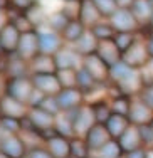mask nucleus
<instances>
[{"label": "nucleus", "mask_w": 153, "mask_h": 158, "mask_svg": "<svg viewBox=\"0 0 153 158\" xmlns=\"http://www.w3.org/2000/svg\"><path fill=\"white\" fill-rule=\"evenodd\" d=\"M96 54H98L110 67H114L116 64H119L123 61V54L118 49V46L114 44L113 39L111 40H99Z\"/></svg>", "instance_id": "obj_16"}, {"label": "nucleus", "mask_w": 153, "mask_h": 158, "mask_svg": "<svg viewBox=\"0 0 153 158\" xmlns=\"http://www.w3.org/2000/svg\"><path fill=\"white\" fill-rule=\"evenodd\" d=\"M71 123H72V133L74 136L86 138L93 126L96 125L94 111L89 104H83L76 111H71Z\"/></svg>", "instance_id": "obj_2"}, {"label": "nucleus", "mask_w": 153, "mask_h": 158, "mask_svg": "<svg viewBox=\"0 0 153 158\" xmlns=\"http://www.w3.org/2000/svg\"><path fill=\"white\" fill-rule=\"evenodd\" d=\"M10 22V17H9V10H0V31L5 27L7 24Z\"/></svg>", "instance_id": "obj_48"}, {"label": "nucleus", "mask_w": 153, "mask_h": 158, "mask_svg": "<svg viewBox=\"0 0 153 158\" xmlns=\"http://www.w3.org/2000/svg\"><path fill=\"white\" fill-rule=\"evenodd\" d=\"M111 25L114 27L116 32H131L135 34L140 31V24L133 15L130 9H118V12L111 17Z\"/></svg>", "instance_id": "obj_10"}, {"label": "nucleus", "mask_w": 153, "mask_h": 158, "mask_svg": "<svg viewBox=\"0 0 153 158\" xmlns=\"http://www.w3.org/2000/svg\"><path fill=\"white\" fill-rule=\"evenodd\" d=\"M9 17H10V22L15 25V29H17L20 34L35 31V27L32 25V22L27 19V15H25V14H20V12H14V14H12V12L9 10Z\"/></svg>", "instance_id": "obj_30"}, {"label": "nucleus", "mask_w": 153, "mask_h": 158, "mask_svg": "<svg viewBox=\"0 0 153 158\" xmlns=\"http://www.w3.org/2000/svg\"><path fill=\"white\" fill-rule=\"evenodd\" d=\"M114 2H116L118 9H131L135 0H114Z\"/></svg>", "instance_id": "obj_49"}, {"label": "nucleus", "mask_w": 153, "mask_h": 158, "mask_svg": "<svg viewBox=\"0 0 153 158\" xmlns=\"http://www.w3.org/2000/svg\"><path fill=\"white\" fill-rule=\"evenodd\" d=\"M0 128L5 135H20L22 131V121L20 119H14V118H0Z\"/></svg>", "instance_id": "obj_39"}, {"label": "nucleus", "mask_w": 153, "mask_h": 158, "mask_svg": "<svg viewBox=\"0 0 153 158\" xmlns=\"http://www.w3.org/2000/svg\"><path fill=\"white\" fill-rule=\"evenodd\" d=\"M79 20L84 24L86 29H91L94 24L101 22V14H99L98 9H96V5H94V2H93V0H83Z\"/></svg>", "instance_id": "obj_25"}, {"label": "nucleus", "mask_w": 153, "mask_h": 158, "mask_svg": "<svg viewBox=\"0 0 153 158\" xmlns=\"http://www.w3.org/2000/svg\"><path fill=\"white\" fill-rule=\"evenodd\" d=\"M96 86H98V82L89 76L83 67L77 69V89H81L83 93H91Z\"/></svg>", "instance_id": "obj_36"}, {"label": "nucleus", "mask_w": 153, "mask_h": 158, "mask_svg": "<svg viewBox=\"0 0 153 158\" xmlns=\"http://www.w3.org/2000/svg\"><path fill=\"white\" fill-rule=\"evenodd\" d=\"M123 150L118 140H111L101 148V158H121Z\"/></svg>", "instance_id": "obj_40"}, {"label": "nucleus", "mask_w": 153, "mask_h": 158, "mask_svg": "<svg viewBox=\"0 0 153 158\" xmlns=\"http://www.w3.org/2000/svg\"><path fill=\"white\" fill-rule=\"evenodd\" d=\"M86 32V27L84 24L81 20H71L68 25H66V29L61 32L62 39H64V42H68L72 46L74 42H77V40L81 39V35Z\"/></svg>", "instance_id": "obj_26"}, {"label": "nucleus", "mask_w": 153, "mask_h": 158, "mask_svg": "<svg viewBox=\"0 0 153 158\" xmlns=\"http://www.w3.org/2000/svg\"><path fill=\"white\" fill-rule=\"evenodd\" d=\"M46 148L54 158H71V138L56 133L46 138Z\"/></svg>", "instance_id": "obj_15"}, {"label": "nucleus", "mask_w": 153, "mask_h": 158, "mask_svg": "<svg viewBox=\"0 0 153 158\" xmlns=\"http://www.w3.org/2000/svg\"><path fill=\"white\" fill-rule=\"evenodd\" d=\"M69 22H71L69 19L66 17L61 10H57V12L51 14V15L47 17V24L44 25V27H49V29H52V31H56V32L61 34L66 29V25H68Z\"/></svg>", "instance_id": "obj_34"}, {"label": "nucleus", "mask_w": 153, "mask_h": 158, "mask_svg": "<svg viewBox=\"0 0 153 158\" xmlns=\"http://www.w3.org/2000/svg\"><path fill=\"white\" fill-rule=\"evenodd\" d=\"M89 146L84 138L72 136L71 138V158H89Z\"/></svg>", "instance_id": "obj_32"}, {"label": "nucleus", "mask_w": 153, "mask_h": 158, "mask_svg": "<svg viewBox=\"0 0 153 158\" xmlns=\"http://www.w3.org/2000/svg\"><path fill=\"white\" fill-rule=\"evenodd\" d=\"M125 158H147V150H143V148L133 150V152L126 153Z\"/></svg>", "instance_id": "obj_46"}, {"label": "nucleus", "mask_w": 153, "mask_h": 158, "mask_svg": "<svg viewBox=\"0 0 153 158\" xmlns=\"http://www.w3.org/2000/svg\"><path fill=\"white\" fill-rule=\"evenodd\" d=\"M81 64H83L81 67H83L98 84H103L108 79H111V67L108 66L98 54L86 56V57H83Z\"/></svg>", "instance_id": "obj_5"}, {"label": "nucleus", "mask_w": 153, "mask_h": 158, "mask_svg": "<svg viewBox=\"0 0 153 158\" xmlns=\"http://www.w3.org/2000/svg\"><path fill=\"white\" fill-rule=\"evenodd\" d=\"M0 158H9V156H7V155H5V153H3V152H0Z\"/></svg>", "instance_id": "obj_53"}, {"label": "nucleus", "mask_w": 153, "mask_h": 158, "mask_svg": "<svg viewBox=\"0 0 153 158\" xmlns=\"http://www.w3.org/2000/svg\"><path fill=\"white\" fill-rule=\"evenodd\" d=\"M111 79L114 81L116 88L126 96H128V93L141 91L145 86L141 73H138L136 69L128 67L123 61L119 64H116L114 67H111Z\"/></svg>", "instance_id": "obj_1"}, {"label": "nucleus", "mask_w": 153, "mask_h": 158, "mask_svg": "<svg viewBox=\"0 0 153 158\" xmlns=\"http://www.w3.org/2000/svg\"><path fill=\"white\" fill-rule=\"evenodd\" d=\"M31 77L35 89L39 93H42L44 96H57L62 91L56 74H34Z\"/></svg>", "instance_id": "obj_13"}, {"label": "nucleus", "mask_w": 153, "mask_h": 158, "mask_svg": "<svg viewBox=\"0 0 153 158\" xmlns=\"http://www.w3.org/2000/svg\"><path fill=\"white\" fill-rule=\"evenodd\" d=\"M0 118H2V106H0Z\"/></svg>", "instance_id": "obj_55"}, {"label": "nucleus", "mask_w": 153, "mask_h": 158, "mask_svg": "<svg viewBox=\"0 0 153 158\" xmlns=\"http://www.w3.org/2000/svg\"><path fill=\"white\" fill-rule=\"evenodd\" d=\"M133 12V15L138 20L140 27L150 25L151 15H153V2L151 0H135V3L130 9Z\"/></svg>", "instance_id": "obj_23"}, {"label": "nucleus", "mask_w": 153, "mask_h": 158, "mask_svg": "<svg viewBox=\"0 0 153 158\" xmlns=\"http://www.w3.org/2000/svg\"><path fill=\"white\" fill-rule=\"evenodd\" d=\"M147 158H153V148H148L147 150Z\"/></svg>", "instance_id": "obj_51"}, {"label": "nucleus", "mask_w": 153, "mask_h": 158, "mask_svg": "<svg viewBox=\"0 0 153 158\" xmlns=\"http://www.w3.org/2000/svg\"><path fill=\"white\" fill-rule=\"evenodd\" d=\"M96 5V9L99 10L101 17H106V19H111L114 14L118 12V5L114 0H93Z\"/></svg>", "instance_id": "obj_38"}, {"label": "nucleus", "mask_w": 153, "mask_h": 158, "mask_svg": "<svg viewBox=\"0 0 153 158\" xmlns=\"http://www.w3.org/2000/svg\"><path fill=\"white\" fill-rule=\"evenodd\" d=\"M113 40L118 46V49L121 51V54H125V52L133 46L136 37H135V34H131V32H116V35H114Z\"/></svg>", "instance_id": "obj_37"}, {"label": "nucleus", "mask_w": 153, "mask_h": 158, "mask_svg": "<svg viewBox=\"0 0 153 158\" xmlns=\"http://www.w3.org/2000/svg\"><path fill=\"white\" fill-rule=\"evenodd\" d=\"M25 158H54L49 153V150L46 146H34L27 152V156Z\"/></svg>", "instance_id": "obj_43"}, {"label": "nucleus", "mask_w": 153, "mask_h": 158, "mask_svg": "<svg viewBox=\"0 0 153 158\" xmlns=\"http://www.w3.org/2000/svg\"><path fill=\"white\" fill-rule=\"evenodd\" d=\"M25 15H27V19L32 22V25L35 27V31H37V29H40V27H44V25L47 24V17H49V15H47V12L44 10V7L40 5L39 2H37L31 10H27Z\"/></svg>", "instance_id": "obj_27"}, {"label": "nucleus", "mask_w": 153, "mask_h": 158, "mask_svg": "<svg viewBox=\"0 0 153 158\" xmlns=\"http://www.w3.org/2000/svg\"><path fill=\"white\" fill-rule=\"evenodd\" d=\"M31 67V76L34 74H56L57 73V64H56V57L49 54H39L29 62Z\"/></svg>", "instance_id": "obj_18"}, {"label": "nucleus", "mask_w": 153, "mask_h": 158, "mask_svg": "<svg viewBox=\"0 0 153 158\" xmlns=\"http://www.w3.org/2000/svg\"><path fill=\"white\" fill-rule=\"evenodd\" d=\"M37 2H39V0H10V3H12V7H10V9L15 10V12L25 14L27 10H31Z\"/></svg>", "instance_id": "obj_42"}, {"label": "nucleus", "mask_w": 153, "mask_h": 158, "mask_svg": "<svg viewBox=\"0 0 153 158\" xmlns=\"http://www.w3.org/2000/svg\"><path fill=\"white\" fill-rule=\"evenodd\" d=\"M130 108H131V98L126 96V94H118L111 101V110H113V113H116V114L128 116Z\"/></svg>", "instance_id": "obj_33"}, {"label": "nucleus", "mask_w": 153, "mask_h": 158, "mask_svg": "<svg viewBox=\"0 0 153 158\" xmlns=\"http://www.w3.org/2000/svg\"><path fill=\"white\" fill-rule=\"evenodd\" d=\"M57 104L61 108V113H71L76 111L79 106H83V99H84V93L81 89L74 88V89H62L57 96Z\"/></svg>", "instance_id": "obj_11"}, {"label": "nucleus", "mask_w": 153, "mask_h": 158, "mask_svg": "<svg viewBox=\"0 0 153 158\" xmlns=\"http://www.w3.org/2000/svg\"><path fill=\"white\" fill-rule=\"evenodd\" d=\"M0 152H3L9 158H25L29 148L19 135H5L0 143Z\"/></svg>", "instance_id": "obj_12"}, {"label": "nucleus", "mask_w": 153, "mask_h": 158, "mask_svg": "<svg viewBox=\"0 0 153 158\" xmlns=\"http://www.w3.org/2000/svg\"><path fill=\"white\" fill-rule=\"evenodd\" d=\"M151 54L148 49V40L136 39L133 46L123 54V62L131 69H143L145 64L150 61Z\"/></svg>", "instance_id": "obj_4"}, {"label": "nucleus", "mask_w": 153, "mask_h": 158, "mask_svg": "<svg viewBox=\"0 0 153 158\" xmlns=\"http://www.w3.org/2000/svg\"><path fill=\"white\" fill-rule=\"evenodd\" d=\"M150 27L153 29V15H151V22H150Z\"/></svg>", "instance_id": "obj_54"}, {"label": "nucleus", "mask_w": 153, "mask_h": 158, "mask_svg": "<svg viewBox=\"0 0 153 158\" xmlns=\"http://www.w3.org/2000/svg\"><path fill=\"white\" fill-rule=\"evenodd\" d=\"M20 35L22 34L15 29V25H14L12 22H9V24L0 31V54L2 56L15 54Z\"/></svg>", "instance_id": "obj_9"}, {"label": "nucleus", "mask_w": 153, "mask_h": 158, "mask_svg": "<svg viewBox=\"0 0 153 158\" xmlns=\"http://www.w3.org/2000/svg\"><path fill=\"white\" fill-rule=\"evenodd\" d=\"M39 108H42L44 111L51 113V114H54V116L61 114V108H59V104H57L56 96H46L42 101H40Z\"/></svg>", "instance_id": "obj_41"}, {"label": "nucleus", "mask_w": 153, "mask_h": 158, "mask_svg": "<svg viewBox=\"0 0 153 158\" xmlns=\"http://www.w3.org/2000/svg\"><path fill=\"white\" fill-rule=\"evenodd\" d=\"M84 140H86V143H88L89 150H98V152H101L103 146L106 145L108 141H111L113 138H111L106 125H99V123H96V125L89 130V133L86 135Z\"/></svg>", "instance_id": "obj_17"}, {"label": "nucleus", "mask_w": 153, "mask_h": 158, "mask_svg": "<svg viewBox=\"0 0 153 158\" xmlns=\"http://www.w3.org/2000/svg\"><path fill=\"white\" fill-rule=\"evenodd\" d=\"M119 146H121L123 153H130L133 150H138L143 146V140H141V133H140V126H135L131 125L128 130L123 133V136L118 140Z\"/></svg>", "instance_id": "obj_19"}, {"label": "nucleus", "mask_w": 153, "mask_h": 158, "mask_svg": "<svg viewBox=\"0 0 153 158\" xmlns=\"http://www.w3.org/2000/svg\"><path fill=\"white\" fill-rule=\"evenodd\" d=\"M140 98L148 104V106L153 110V84H147L143 86V89L140 91Z\"/></svg>", "instance_id": "obj_45"}, {"label": "nucleus", "mask_w": 153, "mask_h": 158, "mask_svg": "<svg viewBox=\"0 0 153 158\" xmlns=\"http://www.w3.org/2000/svg\"><path fill=\"white\" fill-rule=\"evenodd\" d=\"M37 34H39L40 54L56 56L64 47V39H62V35L59 32L52 31L49 27H40V29H37Z\"/></svg>", "instance_id": "obj_6"}, {"label": "nucleus", "mask_w": 153, "mask_h": 158, "mask_svg": "<svg viewBox=\"0 0 153 158\" xmlns=\"http://www.w3.org/2000/svg\"><path fill=\"white\" fill-rule=\"evenodd\" d=\"M151 2H153V0H151Z\"/></svg>", "instance_id": "obj_56"}, {"label": "nucleus", "mask_w": 153, "mask_h": 158, "mask_svg": "<svg viewBox=\"0 0 153 158\" xmlns=\"http://www.w3.org/2000/svg\"><path fill=\"white\" fill-rule=\"evenodd\" d=\"M35 91V86L32 82L31 76H24V77H12L7 81V93L5 96H10L14 99L25 103L29 106V101H31L32 94Z\"/></svg>", "instance_id": "obj_3"}, {"label": "nucleus", "mask_w": 153, "mask_h": 158, "mask_svg": "<svg viewBox=\"0 0 153 158\" xmlns=\"http://www.w3.org/2000/svg\"><path fill=\"white\" fill-rule=\"evenodd\" d=\"M81 5H83V0H64V5H62L61 12L64 14L69 20H79Z\"/></svg>", "instance_id": "obj_35"}, {"label": "nucleus", "mask_w": 153, "mask_h": 158, "mask_svg": "<svg viewBox=\"0 0 153 158\" xmlns=\"http://www.w3.org/2000/svg\"><path fill=\"white\" fill-rule=\"evenodd\" d=\"M3 138H5V133H3V131H2V128H0V143H2Z\"/></svg>", "instance_id": "obj_52"}, {"label": "nucleus", "mask_w": 153, "mask_h": 158, "mask_svg": "<svg viewBox=\"0 0 153 158\" xmlns=\"http://www.w3.org/2000/svg\"><path fill=\"white\" fill-rule=\"evenodd\" d=\"M141 77H143L145 86L153 84V56L150 57V61L145 64V67L141 69Z\"/></svg>", "instance_id": "obj_44"}, {"label": "nucleus", "mask_w": 153, "mask_h": 158, "mask_svg": "<svg viewBox=\"0 0 153 158\" xmlns=\"http://www.w3.org/2000/svg\"><path fill=\"white\" fill-rule=\"evenodd\" d=\"M98 44H99V40L94 37V34L89 31V29H86V32L81 35V39L72 44V49L81 56V57H86V56L96 54V51H98Z\"/></svg>", "instance_id": "obj_21"}, {"label": "nucleus", "mask_w": 153, "mask_h": 158, "mask_svg": "<svg viewBox=\"0 0 153 158\" xmlns=\"http://www.w3.org/2000/svg\"><path fill=\"white\" fill-rule=\"evenodd\" d=\"M130 126H131V123H130L128 116H121V114H116V113H113L111 118L108 119V123H106V128H108V131H110L113 140H119V138L123 136V133H125Z\"/></svg>", "instance_id": "obj_24"}, {"label": "nucleus", "mask_w": 153, "mask_h": 158, "mask_svg": "<svg viewBox=\"0 0 153 158\" xmlns=\"http://www.w3.org/2000/svg\"><path fill=\"white\" fill-rule=\"evenodd\" d=\"M54 57H56V64H57V71L59 69H77V62L83 61L81 56L72 49V46H64Z\"/></svg>", "instance_id": "obj_20"}, {"label": "nucleus", "mask_w": 153, "mask_h": 158, "mask_svg": "<svg viewBox=\"0 0 153 158\" xmlns=\"http://www.w3.org/2000/svg\"><path fill=\"white\" fill-rule=\"evenodd\" d=\"M15 54L20 59L31 62L35 56L40 54V47H39V34L37 31L32 32H25L20 35V40H19V46H17V52Z\"/></svg>", "instance_id": "obj_7"}, {"label": "nucleus", "mask_w": 153, "mask_h": 158, "mask_svg": "<svg viewBox=\"0 0 153 158\" xmlns=\"http://www.w3.org/2000/svg\"><path fill=\"white\" fill-rule=\"evenodd\" d=\"M91 108H93V111H94L96 123H99V125H106L108 119L111 118V114H113L111 104L104 103V101H98V103H93V104H91Z\"/></svg>", "instance_id": "obj_31"}, {"label": "nucleus", "mask_w": 153, "mask_h": 158, "mask_svg": "<svg viewBox=\"0 0 153 158\" xmlns=\"http://www.w3.org/2000/svg\"><path fill=\"white\" fill-rule=\"evenodd\" d=\"M7 81H9V77L3 73H0V99H2L7 93Z\"/></svg>", "instance_id": "obj_47"}, {"label": "nucleus", "mask_w": 153, "mask_h": 158, "mask_svg": "<svg viewBox=\"0 0 153 158\" xmlns=\"http://www.w3.org/2000/svg\"><path fill=\"white\" fill-rule=\"evenodd\" d=\"M128 119L135 126H147L150 123H153V110L138 96L136 99H131Z\"/></svg>", "instance_id": "obj_8"}, {"label": "nucleus", "mask_w": 153, "mask_h": 158, "mask_svg": "<svg viewBox=\"0 0 153 158\" xmlns=\"http://www.w3.org/2000/svg\"><path fill=\"white\" fill-rule=\"evenodd\" d=\"M10 7H12L10 0H0V10H10Z\"/></svg>", "instance_id": "obj_50"}, {"label": "nucleus", "mask_w": 153, "mask_h": 158, "mask_svg": "<svg viewBox=\"0 0 153 158\" xmlns=\"http://www.w3.org/2000/svg\"><path fill=\"white\" fill-rule=\"evenodd\" d=\"M89 31L94 34V37L98 40H111L116 35V31H114V27L111 25V22H104V20L94 24Z\"/></svg>", "instance_id": "obj_28"}, {"label": "nucleus", "mask_w": 153, "mask_h": 158, "mask_svg": "<svg viewBox=\"0 0 153 158\" xmlns=\"http://www.w3.org/2000/svg\"><path fill=\"white\" fill-rule=\"evenodd\" d=\"M0 106H2V116L20 119V121L24 118H27L29 110H31L25 103H20V101L14 99V98H10V96H3L2 99H0Z\"/></svg>", "instance_id": "obj_14"}, {"label": "nucleus", "mask_w": 153, "mask_h": 158, "mask_svg": "<svg viewBox=\"0 0 153 158\" xmlns=\"http://www.w3.org/2000/svg\"><path fill=\"white\" fill-rule=\"evenodd\" d=\"M56 76L62 89L77 88V69H59Z\"/></svg>", "instance_id": "obj_29"}, {"label": "nucleus", "mask_w": 153, "mask_h": 158, "mask_svg": "<svg viewBox=\"0 0 153 158\" xmlns=\"http://www.w3.org/2000/svg\"><path fill=\"white\" fill-rule=\"evenodd\" d=\"M5 76L9 79L31 76V67H29V62L24 61V59H20L17 54L9 56V59H7V66H5Z\"/></svg>", "instance_id": "obj_22"}]
</instances>
